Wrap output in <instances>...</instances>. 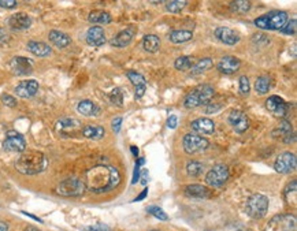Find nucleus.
I'll use <instances>...</instances> for the list:
<instances>
[{"instance_id": "4", "label": "nucleus", "mask_w": 297, "mask_h": 231, "mask_svg": "<svg viewBox=\"0 0 297 231\" xmlns=\"http://www.w3.org/2000/svg\"><path fill=\"white\" fill-rule=\"evenodd\" d=\"M215 95V90L209 85H201L199 88L192 90L189 95L185 97L184 104L186 108H194L199 105H206L211 103L212 97Z\"/></svg>"}, {"instance_id": "13", "label": "nucleus", "mask_w": 297, "mask_h": 231, "mask_svg": "<svg viewBox=\"0 0 297 231\" xmlns=\"http://www.w3.org/2000/svg\"><path fill=\"white\" fill-rule=\"evenodd\" d=\"M229 123L232 125V128L236 133H244L249 128V119L248 116L240 110H234L229 114Z\"/></svg>"}, {"instance_id": "16", "label": "nucleus", "mask_w": 297, "mask_h": 231, "mask_svg": "<svg viewBox=\"0 0 297 231\" xmlns=\"http://www.w3.org/2000/svg\"><path fill=\"white\" fill-rule=\"evenodd\" d=\"M215 37L221 43L226 44V45H236L240 41V34L234 32L233 29L225 28V26L218 28L217 30H215Z\"/></svg>"}, {"instance_id": "10", "label": "nucleus", "mask_w": 297, "mask_h": 231, "mask_svg": "<svg viewBox=\"0 0 297 231\" xmlns=\"http://www.w3.org/2000/svg\"><path fill=\"white\" fill-rule=\"evenodd\" d=\"M297 167V158L295 153H290V152H285L281 153L275 163H274V170L278 173V174H292L296 171Z\"/></svg>"}, {"instance_id": "1", "label": "nucleus", "mask_w": 297, "mask_h": 231, "mask_svg": "<svg viewBox=\"0 0 297 231\" xmlns=\"http://www.w3.org/2000/svg\"><path fill=\"white\" fill-rule=\"evenodd\" d=\"M119 182V171L111 166H95L85 174V188L93 193L113 190Z\"/></svg>"}, {"instance_id": "59", "label": "nucleus", "mask_w": 297, "mask_h": 231, "mask_svg": "<svg viewBox=\"0 0 297 231\" xmlns=\"http://www.w3.org/2000/svg\"><path fill=\"white\" fill-rule=\"evenodd\" d=\"M24 1H29V0H24Z\"/></svg>"}, {"instance_id": "50", "label": "nucleus", "mask_w": 297, "mask_h": 231, "mask_svg": "<svg viewBox=\"0 0 297 231\" xmlns=\"http://www.w3.org/2000/svg\"><path fill=\"white\" fill-rule=\"evenodd\" d=\"M178 125V118L176 115H170L169 120H167V126L170 129H176Z\"/></svg>"}, {"instance_id": "25", "label": "nucleus", "mask_w": 297, "mask_h": 231, "mask_svg": "<svg viewBox=\"0 0 297 231\" xmlns=\"http://www.w3.org/2000/svg\"><path fill=\"white\" fill-rule=\"evenodd\" d=\"M77 111L80 112L81 115H84V116H96V115L100 114V108L93 101L82 100L77 105Z\"/></svg>"}, {"instance_id": "17", "label": "nucleus", "mask_w": 297, "mask_h": 231, "mask_svg": "<svg viewBox=\"0 0 297 231\" xmlns=\"http://www.w3.org/2000/svg\"><path fill=\"white\" fill-rule=\"evenodd\" d=\"M39 90V82L34 80L22 81L15 88V95L22 99H30L37 93Z\"/></svg>"}, {"instance_id": "57", "label": "nucleus", "mask_w": 297, "mask_h": 231, "mask_svg": "<svg viewBox=\"0 0 297 231\" xmlns=\"http://www.w3.org/2000/svg\"><path fill=\"white\" fill-rule=\"evenodd\" d=\"M132 152H133L134 155H137V153H138V148H136V146H132Z\"/></svg>"}, {"instance_id": "29", "label": "nucleus", "mask_w": 297, "mask_h": 231, "mask_svg": "<svg viewBox=\"0 0 297 231\" xmlns=\"http://www.w3.org/2000/svg\"><path fill=\"white\" fill-rule=\"evenodd\" d=\"M89 22L96 25H105L111 22V15L107 13V11H102V10H96V11H92L88 16Z\"/></svg>"}, {"instance_id": "36", "label": "nucleus", "mask_w": 297, "mask_h": 231, "mask_svg": "<svg viewBox=\"0 0 297 231\" xmlns=\"http://www.w3.org/2000/svg\"><path fill=\"white\" fill-rule=\"evenodd\" d=\"M193 66V58L192 56H181L174 62V67L179 72H186L189 69H192Z\"/></svg>"}, {"instance_id": "27", "label": "nucleus", "mask_w": 297, "mask_h": 231, "mask_svg": "<svg viewBox=\"0 0 297 231\" xmlns=\"http://www.w3.org/2000/svg\"><path fill=\"white\" fill-rule=\"evenodd\" d=\"M48 39L49 41L58 48H66L70 43H72L70 37H69L67 34L59 32V30H52V32H49Z\"/></svg>"}, {"instance_id": "20", "label": "nucleus", "mask_w": 297, "mask_h": 231, "mask_svg": "<svg viewBox=\"0 0 297 231\" xmlns=\"http://www.w3.org/2000/svg\"><path fill=\"white\" fill-rule=\"evenodd\" d=\"M87 43L92 47H100L105 43V33L102 26H92L87 32Z\"/></svg>"}, {"instance_id": "8", "label": "nucleus", "mask_w": 297, "mask_h": 231, "mask_svg": "<svg viewBox=\"0 0 297 231\" xmlns=\"http://www.w3.org/2000/svg\"><path fill=\"white\" fill-rule=\"evenodd\" d=\"M230 176L229 168L225 164H217L209 170L206 175V184L211 188H221L227 182Z\"/></svg>"}, {"instance_id": "31", "label": "nucleus", "mask_w": 297, "mask_h": 231, "mask_svg": "<svg viewBox=\"0 0 297 231\" xmlns=\"http://www.w3.org/2000/svg\"><path fill=\"white\" fill-rule=\"evenodd\" d=\"M283 199L286 201V204L295 205L297 200V181H292L283 190Z\"/></svg>"}, {"instance_id": "53", "label": "nucleus", "mask_w": 297, "mask_h": 231, "mask_svg": "<svg viewBox=\"0 0 297 231\" xmlns=\"http://www.w3.org/2000/svg\"><path fill=\"white\" fill-rule=\"evenodd\" d=\"M147 176H148V171L144 170V171H143V178H141V184L143 185L147 184Z\"/></svg>"}, {"instance_id": "15", "label": "nucleus", "mask_w": 297, "mask_h": 231, "mask_svg": "<svg viewBox=\"0 0 297 231\" xmlns=\"http://www.w3.org/2000/svg\"><path fill=\"white\" fill-rule=\"evenodd\" d=\"M10 67L16 75H28L33 72V62L24 56H16L11 59Z\"/></svg>"}, {"instance_id": "14", "label": "nucleus", "mask_w": 297, "mask_h": 231, "mask_svg": "<svg viewBox=\"0 0 297 231\" xmlns=\"http://www.w3.org/2000/svg\"><path fill=\"white\" fill-rule=\"evenodd\" d=\"M266 108L270 112H273L275 116L283 118V116H286V114L289 111V104L285 103L278 96H271L266 101Z\"/></svg>"}, {"instance_id": "41", "label": "nucleus", "mask_w": 297, "mask_h": 231, "mask_svg": "<svg viewBox=\"0 0 297 231\" xmlns=\"http://www.w3.org/2000/svg\"><path fill=\"white\" fill-rule=\"evenodd\" d=\"M110 100H111V103L115 104L117 107H122V105H123V95H122V90H120L119 88L114 89L113 92H111V95H110Z\"/></svg>"}, {"instance_id": "46", "label": "nucleus", "mask_w": 297, "mask_h": 231, "mask_svg": "<svg viewBox=\"0 0 297 231\" xmlns=\"http://www.w3.org/2000/svg\"><path fill=\"white\" fill-rule=\"evenodd\" d=\"M0 7L15 8L16 7V0H0Z\"/></svg>"}, {"instance_id": "21", "label": "nucleus", "mask_w": 297, "mask_h": 231, "mask_svg": "<svg viewBox=\"0 0 297 231\" xmlns=\"http://www.w3.org/2000/svg\"><path fill=\"white\" fill-rule=\"evenodd\" d=\"M134 34H136V29H134V28H126V29L120 30V32L114 37L113 40H111V45L117 48L126 47V45H129V44L132 43Z\"/></svg>"}, {"instance_id": "56", "label": "nucleus", "mask_w": 297, "mask_h": 231, "mask_svg": "<svg viewBox=\"0 0 297 231\" xmlns=\"http://www.w3.org/2000/svg\"><path fill=\"white\" fill-rule=\"evenodd\" d=\"M25 231H40L39 229H36V227H28Z\"/></svg>"}, {"instance_id": "26", "label": "nucleus", "mask_w": 297, "mask_h": 231, "mask_svg": "<svg viewBox=\"0 0 297 231\" xmlns=\"http://www.w3.org/2000/svg\"><path fill=\"white\" fill-rule=\"evenodd\" d=\"M82 136L88 140H102L104 137L105 131L102 126H95V125H88L81 130Z\"/></svg>"}, {"instance_id": "37", "label": "nucleus", "mask_w": 297, "mask_h": 231, "mask_svg": "<svg viewBox=\"0 0 297 231\" xmlns=\"http://www.w3.org/2000/svg\"><path fill=\"white\" fill-rule=\"evenodd\" d=\"M126 77L134 87H147V80H145L144 75H141L140 72L129 70V72H126Z\"/></svg>"}, {"instance_id": "43", "label": "nucleus", "mask_w": 297, "mask_h": 231, "mask_svg": "<svg viewBox=\"0 0 297 231\" xmlns=\"http://www.w3.org/2000/svg\"><path fill=\"white\" fill-rule=\"evenodd\" d=\"M240 92L242 95H249V92H251L249 80L248 77H245V75L240 77Z\"/></svg>"}, {"instance_id": "38", "label": "nucleus", "mask_w": 297, "mask_h": 231, "mask_svg": "<svg viewBox=\"0 0 297 231\" xmlns=\"http://www.w3.org/2000/svg\"><path fill=\"white\" fill-rule=\"evenodd\" d=\"M203 170H204V166H203L201 163H199V161H189L188 166H186V173H188V175L193 176V178L200 176L201 173H203Z\"/></svg>"}, {"instance_id": "22", "label": "nucleus", "mask_w": 297, "mask_h": 231, "mask_svg": "<svg viewBox=\"0 0 297 231\" xmlns=\"http://www.w3.org/2000/svg\"><path fill=\"white\" fill-rule=\"evenodd\" d=\"M191 128L193 131L199 134H212L215 131V123L208 118H199V119L193 120Z\"/></svg>"}, {"instance_id": "34", "label": "nucleus", "mask_w": 297, "mask_h": 231, "mask_svg": "<svg viewBox=\"0 0 297 231\" xmlns=\"http://www.w3.org/2000/svg\"><path fill=\"white\" fill-rule=\"evenodd\" d=\"M292 133H293L292 123L288 122V120H282L281 123H280V126L273 131V137H281V138H283V141H285L286 137L290 136Z\"/></svg>"}, {"instance_id": "40", "label": "nucleus", "mask_w": 297, "mask_h": 231, "mask_svg": "<svg viewBox=\"0 0 297 231\" xmlns=\"http://www.w3.org/2000/svg\"><path fill=\"white\" fill-rule=\"evenodd\" d=\"M147 211L151 214V215H153L156 219H159V220H167L169 219V216L166 215V212L162 209V208L156 207V205H152V207H148L147 208Z\"/></svg>"}, {"instance_id": "9", "label": "nucleus", "mask_w": 297, "mask_h": 231, "mask_svg": "<svg viewBox=\"0 0 297 231\" xmlns=\"http://www.w3.org/2000/svg\"><path fill=\"white\" fill-rule=\"evenodd\" d=\"M184 151L189 155H194V153H199V152L206 151L208 148V140L204 138L200 134H194V133H189L184 137Z\"/></svg>"}, {"instance_id": "6", "label": "nucleus", "mask_w": 297, "mask_h": 231, "mask_svg": "<svg viewBox=\"0 0 297 231\" xmlns=\"http://www.w3.org/2000/svg\"><path fill=\"white\" fill-rule=\"evenodd\" d=\"M268 211V199L263 194H253L247 201V214L252 219H262Z\"/></svg>"}, {"instance_id": "18", "label": "nucleus", "mask_w": 297, "mask_h": 231, "mask_svg": "<svg viewBox=\"0 0 297 231\" xmlns=\"http://www.w3.org/2000/svg\"><path fill=\"white\" fill-rule=\"evenodd\" d=\"M8 25L13 30H26L32 25V18L25 13H18V14L10 16Z\"/></svg>"}, {"instance_id": "19", "label": "nucleus", "mask_w": 297, "mask_h": 231, "mask_svg": "<svg viewBox=\"0 0 297 231\" xmlns=\"http://www.w3.org/2000/svg\"><path fill=\"white\" fill-rule=\"evenodd\" d=\"M240 66L241 62L237 58H234V56H225L218 63L217 69L218 72H222V74H234L236 72H238Z\"/></svg>"}, {"instance_id": "23", "label": "nucleus", "mask_w": 297, "mask_h": 231, "mask_svg": "<svg viewBox=\"0 0 297 231\" xmlns=\"http://www.w3.org/2000/svg\"><path fill=\"white\" fill-rule=\"evenodd\" d=\"M185 194L193 199H207L209 197L211 191L207 186H203V185H189L185 188Z\"/></svg>"}, {"instance_id": "51", "label": "nucleus", "mask_w": 297, "mask_h": 231, "mask_svg": "<svg viewBox=\"0 0 297 231\" xmlns=\"http://www.w3.org/2000/svg\"><path fill=\"white\" fill-rule=\"evenodd\" d=\"M145 89H147V87H136V92H134L136 99H141V97L144 96Z\"/></svg>"}, {"instance_id": "33", "label": "nucleus", "mask_w": 297, "mask_h": 231, "mask_svg": "<svg viewBox=\"0 0 297 231\" xmlns=\"http://www.w3.org/2000/svg\"><path fill=\"white\" fill-rule=\"evenodd\" d=\"M211 67H212V59H211V58H204V59L199 60L194 66H192L191 74H192V75H199V74H203V72L209 70Z\"/></svg>"}, {"instance_id": "5", "label": "nucleus", "mask_w": 297, "mask_h": 231, "mask_svg": "<svg viewBox=\"0 0 297 231\" xmlns=\"http://www.w3.org/2000/svg\"><path fill=\"white\" fill-rule=\"evenodd\" d=\"M297 220L295 215L281 214L271 217L265 226L263 231H296Z\"/></svg>"}, {"instance_id": "12", "label": "nucleus", "mask_w": 297, "mask_h": 231, "mask_svg": "<svg viewBox=\"0 0 297 231\" xmlns=\"http://www.w3.org/2000/svg\"><path fill=\"white\" fill-rule=\"evenodd\" d=\"M3 149L7 152H24L26 149V141L19 133L8 131L6 140L3 141Z\"/></svg>"}, {"instance_id": "30", "label": "nucleus", "mask_w": 297, "mask_h": 231, "mask_svg": "<svg viewBox=\"0 0 297 231\" xmlns=\"http://www.w3.org/2000/svg\"><path fill=\"white\" fill-rule=\"evenodd\" d=\"M170 41L173 44H184L193 39V33L191 30H174L170 33Z\"/></svg>"}, {"instance_id": "49", "label": "nucleus", "mask_w": 297, "mask_h": 231, "mask_svg": "<svg viewBox=\"0 0 297 231\" xmlns=\"http://www.w3.org/2000/svg\"><path fill=\"white\" fill-rule=\"evenodd\" d=\"M120 125H122V118H120V116H117V118L113 120V130L115 133H119Z\"/></svg>"}, {"instance_id": "42", "label": "nucleus", "mask_w": 297, "mask_h": 231, "mask_svg": "<svg viewBox=\"0 0 297 231\" xmlns=\"http://www.w3.org/2000/svg\"><path fill=\"white\" fill-rule=\"evenodd\" d=\"M296 28H297V21L296 19H292L290 22H286L283 25L282 28V33L283 34H288V36H293L296 33Z\"/></svg>"}, {"instance_id": "11", "label": "nucleus", "mask_w": 297, "mask_h": 231, "mask_svg": "<svg viewBox=\"0 0 297 231\" xmlns=\"http://www.w3.org/2000/svg\"><path fill=\"white\" fill-rule=\"evenodd\" d=\"M81 129V122L73 118H62L57 122L55 130L62 137H73L78 133Z\"/></svg>"}, {"instance_id": "55", "label": "nucleus", "mask_w": 297, "mask_h": 231, "mask_svg": "<svg viewBox=\"0 0 297 231\" xmlns=\"http://www.w3.org/2000/svg\"><path fill=\"white\" fill-rule=\"evenodd\" d=\"M149 3H152V4H161V3H163V1H166V0H148Z\"/></svg>"}, {"instance_id": "48", "label": "nucleus", "mask_w": 297, "mask_h": 231, "mask_svg": "<svg viewBox=\"0 0 297 231\" xmlns=\"http://www.w3.org/2000/svg\"><path fill=\"white\" fill-rule=\"evenodd\" d=\"M206 107H207V108H206V112H207V114H212V112H217L218 110H221V104L208 103L206 104Z\"/></svg>"}, {"instance_id": "47", "label": "nucleus", "mask_w": 297, "mask_h": 231, "mask_svg": "<svg viewBox=\"0 0 297 231\" xmlns=\"http://www.w3.org/2000/svg\"><path fill=\"white\" fill-rule=\"evenodd\" d=\"M144 163V159H140L138 160V163L136 164V168H134V175H133V182L132 184H137V181H138V176H140V166Z\"/></svg>"}, {"instance_id": "35", "label": "nucleus", "mask_w": 297, "mask_h": 231, "mask_svg": "<svg viewBox=\"0 0 297 231\" xmlns=\"http://www.w3.org/2000/svg\"><path fill=\"white\" fill-rule=\"evenodd\" d=\"M271 89V81L268 77H259L255 81V90H256L259 95H266L268 93Z\"/></svg>"}, {"instance_id": "60", "label": "nucleus", "mask_w": 297, "mask_h": 231, "mask_svg": "<svg viewBox=\"0 0 297 231\" xmlns=\"http://www.w3.org/2000/svg\"><path fill=\"white\" fill-rule=\"evenodd\" d=\"M237 231H241V230H237Z\"/></svg>"}, {"instance_id": "52", "label": "nucleus", "mask_w": 297, "mask_h": 231, "mask_svg": "<svg viewBox=\"0 0 297 231\" xmlns=\"http://www.w3.org/2000/svg\"><path fill=\"white\" fill-rule=\"evenodd\" d=\"M0 231H8V224L6 222H0Z\"/></svg>"}, {"instance_id": "28", "label": "nucleus", "mask_w": 297, "mask_h": 231, "mask_svg": "<svg viewBox=\"0 0 297 231\" xmlns=\"http://www.w3.org/2000/svg\"><path fill=\"white\" fill-rule=\"evenodd\" d=\"M143 48L149 54H155L161 48V39L155 34H148L143 39Z\"/></svg>"}, {"instance_id": "7", "label": "nucleus", "mask_w": 297, "mask_h": 231, "mask_svg": "<svg viewBox=\"0 0 297 231\" xmlns=\"http://www.w3.org/2000/svg\"><path fill=\"white\" fill-rule=\"evenodd\" d=\"M84 191L85 184L78 178H67L57 186V193L63 197H78Z\"/></svg>"}, {"instance_id": "54", "label": "nucleus", "mask_w": 297, "mask_h": 231, "mask_svg": "<svg viewBox=\"0 0 297 231\" xmlns=\"http://www.w3.org/2000/svg\"><path fill=\"white\" fill-rule=\"evenodd\" d=\"M147 193H148V189H144V191H143V193H141V194H140V196H138V197H137L136 199V201H140V200H143L145 197V196H147Z\"/></svg>"}, {"instance_id": "24", "label": "nucleus", "mask_w": 297, "mask_h": 231, "mask_svg": "<svg viewBox=\"0 0 297 231\" xmlns=\"http://www.w3.org/2000/svg\"><path fill=\"white\" fill-rule=\"evenodd\" d=\"M28 49L32 52L33 55L39 56V58H45L51 55L52 49L48 44L41 43V41H29L28 43Z\"/></svg>"}, {"instance_id": "45", "label": "nucleus", "mask_w": 297, "mask_h": 231, "mask_svg": "<svg viewBox=\"0 0 297 231\" xmlns=\"http://www.w3.org/2000/svg\"><path fill=\"white\" fill-rule=\"evenodd\" d=\"M84 231H111V230H110L108 226H105V224H95V226L85 227Z\"/></svg>"}, {"instance_id": "32", "label": "nucleus", "mask_w": 297, "mask_h": 231, "mask_svg": "<svg viewBox=\"0 0 297 231\" xmlns=\"http://www.w3.org/2000/svg\"><path fill=\"white\" fill-rule=\"evenodd\" d=\"M229 7L234 14H245L251 10V0H233Z\"/></svg>"}, {"instance_id": "44", "label": "nucleus", "mask_w": 297, "mask_h": 231, "mask_svg": "<svg viewBox=\"0 0 297 231\" xmlns=\"http://www.w3.org/2000/svg\"><path fill=\"white\" fill-rule=\"evenodd\" d=\"M1 101H3V104L4 105H7V107H15L16 105V100L15 97H13V96L7 95V93H4V95L1 96Z\"/></svg>"}, {"instance_id": "2", "label": "nucleus", "mask_w": 297, "mask_h": 231, "mask_svg": "<svg viewBox=\"0 0 297 231\" xmlns=\"http://www.w3.org/2000/svg\"><path fill=\"white\" fill-rule=\"evenodd\" d=\"M48 166V160L44 153L39 151H24L16 159L15 168L25 175H36L43 173Z\"/></svg>"}, {"instance_id": "39", "label": "nucleus", "mask_w": 297, "mask_h": 231, "mask_svg": "<svg viewBox=\"0 0 297 231\" xmlns=\"http://www.w3.org/2000/svg\"><path fill=\"white\" fill-rule=\"evenodd\" d=\"M186 3H188V0H170L167 6H166V10L169 13L177 14V13L182 11L186 7Z\"/></svg>"}, {"instance_id": "3", "label": "nucleus", "mask_w": 297, "mask_h": 231, "mask_svg": "<svg viewBox=\"0 0 297 231\" xmlns=\"http://www.w3.org/2000/svg\"><path fill=\"white\" fill-rule=\"evenodd\" d=\"M288 22V14L285 11H271L255 19V26L263 30H280Z\"/></svg>"}, {"instance_id": "58", "label": "nucleus", "mask_w": 297, "mask_h": 231, "mask_svg": "<svg viewBox=\"0 0 297 231\" xmlns=\"http://www.w3.org/2000/svg\"><path fill=\"white\" fill-rule=\"evenodd\" d=\"M151 231H159V230H151Z\"/></svg>"}]
</instances>
